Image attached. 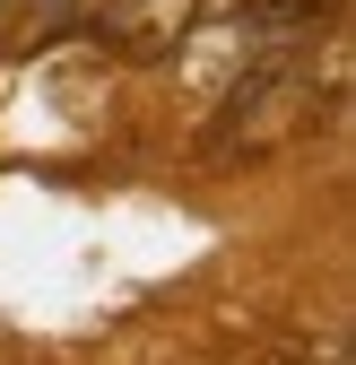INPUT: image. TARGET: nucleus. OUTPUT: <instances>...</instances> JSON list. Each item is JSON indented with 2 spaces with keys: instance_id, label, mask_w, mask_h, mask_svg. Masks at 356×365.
<instances>
[{
  "instance_id": "3",
  "label": "nucleus",
  "mask_w": 356,
  "mask_h": 365,
  "mask_svg": "<svg viewBox=\"0 0 356 365\" xmlns=\"http://www.w3.org/2000/svg\"><path fill=\"white\" fill-rule=\"evenodd\" d=\"M78 18V0H0V43H43Z\"/></svg>"
},
{
  "instance_id": "2",
  "label": "nucleus",
  "mask_w": 356,
  "mask_h": 365,
  "mask_svg": "<svg viewBox=\"0 0 356 365\" xmlns=\"http://www.w3.org/2000/svg\"><path fill=\"white\" fill-rule=\"evenodd\" d=\"M200 9L209 0H105V9H87V43L113 61H165L192 43Z\"/></svg>"
},
{
  "instance_id": "1",
  "label": "nucleus",
  "mask_w": 356,
  "mask_h": 365,
  "mask_svg": "<svg viewBox=\"0 0 356 365\" xmlns=\"http://www.w3.org/2000/svg\"><path fill=\"white\" fill-rule=\"evenodd\" d=\"M313 122V53L304 43H270L235 70V87L217 96L209 157H270Z\"/></svg>"
}]
</instances>
